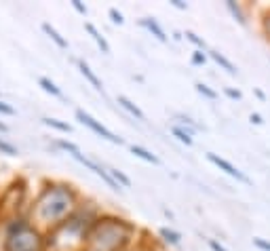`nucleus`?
I'll return each mask as SVG.
<instances>
[{
    "label": "nucleus",
    "instance_id": "1",
    "mask_svg": "<svg viewBox=\"0 0 270 251\" xmlns=\"http://www.w3.org/2000/svg\"><path fill=\"white\" fill-rule=\"evenodd\" d=\"M70 207H72V194H70V190L57 186V188H51L42 194L36 207V215L40 222L51 224V222L61 220L70 211Z\"/></svg>",
    "mask_w": 270,
    "mask_h": 251
},
{
    "label": "nucleus",
    "instance_id": "2",
    "mask_svg": "<svg viewBox=\"0 0 270 251\" xmlns=\"http://www.w3.org/2000/svg\"><path fill=\"white\" fill-rule=\"evenodd\" d=\"M127 234H129V228H127L125 224L106 220L104 224H99V226L95 228V232L91 234L89 249L91 251H114L127 241Z\"/></svg>",
    "mask_w": 270,
    "mask_h": 251
},
{
    "label": "nucleus",
    "instance_id": "3",
    "mask_svg": "<svg viewBox=\"0 0 270 251\" xmlns=\"http://www.w3.org/2000/svg\"><path fill=\"white\" fill-rule=\"evenodd\" d=\"M38 243L40 241H38V234L34 232V230L28 228V226H19L17 232L11 234L6 249L9 251H36Z\"/></svg>",
    "mask_w": 270,
    "mask_h": 251
},
{
    "label": "nucleus",
    "instance_id": "4",
    "mask_svg": "<svg viewBox=\"0 0 270 251\" xmlns=\"http://www.w3.org/2000/svg\"><path fill=\"white\" fill-rule=\"evenodd\" d=\"M76 118L80 120L82 125H87L91 131H95L99 135V137H104V139H108V141H112V144H123V139L120 137H116L112 131H108V129L104 127V125H99L97 120H95L91 114H87V112H82V110H76Z\"/></svg>",
    "mask_w": 270,
    "mask_h": 251
},
{
    "label": "nucleus",
    "instance_id": "5",
    "mask_svg": "<svg viewBox=\"0 0 270 251\" xmlns=\"http://www.w3.org/2000/svg\"><path fill=\"white\" fill-rule=\"evenodd\" d=\"M207 158H209V160H211V163H213L215 167H220L222 171H226L228 175H232V177H236V179H241V182L249 184V177L245 175V173H241V171L236 169V167H234L232 163H228L226 158H220V156H217V154H211V152L207 154Z\"/></svg>",
    "mask_w": 270,
    "mask_h": 251
},
{
    "label": "nucleus",
    "instance_id": "6",
    "mask_svg": "<svg viewBox=\"0 0 270 251\" xmlns=\"http://www.w3.org/2000/svg\"><path fill=\"white\" fill-rule=\"evenodd\" d=\"M118 104H120V106H123V108H125V110H129V112H131V114H133V116H135V118H137V120H146V116H144V112H141V110H139V108H137V106H135V104H133V101H129V99H127V97H125V95H118Z\"/></svg>",
    "mask_w": 270,
    "mask_h": 251
},
{
    "label": "nucleus",
    "instance_id": "7",
    "mask_svg": "<svg viewBox=\"0 0 270 251\" xmlns=\"http://www.w3.org/2000/svg\"><path fill=\"white\" fill-rule=\"evenodd\" d=\"M78 68H80V72H82V76H87V80H89V82H91V85H93L95 89H101V82H99V78H97V76H95V74H93V70H91V68H89V66H87V63H85V61H78Z\"/></svg>",
    "mask_w": 270,
    "mask_h": 251
},
{
    "label": "nucleus",
    "instance_id": "8",
    "mask_svg": "<svg viewBox=\"0 0 270 251\" xmlns=\"http://www.w3.org/2000/svg\"><path fill=\"white\" fill-rule=\"evenodd\" d=\"M85 28H87V32H89V34H91V36L95 38V42H97V44H99V47H101V51H104V53H110V47H108L106 38H104V36H101V34H99V32H97V30H95V25H91V23H87V25H85Z\"/></svg>",
    "mask_w": 270,
    "mask_h": 251
},
{
    "label": "nucleus",
    "instance_id": "9",
    "mask_svg": "<svg viewBox=\"0 0 270 251\" xmlns=\"http://www.w3.org/2000/svg\"><path fill=\"white\" fill-rule=\"evenodd\" d=\"M38 85H40V87H42V89H44V91H47V93L55 95V97H63V93H61L59 89L55 87V82H53V80H49V78H44V76H42V78L38 80Z\"/></svg>",
    "mask_w": 270,
    "mask_h": 251
},
{
    "label": "nucleus",
    "instance_id": "10",
    "mask_svg": "<svg viewBox=\"0 0 270 251\" xmlns=\"http://www.w3.org/2000/svg\"><path fill=\"white\" fill-rule=\"evenodd\" d=\"M131 152L135 154V156H139V158L148 160V163H154V165H158V158L154 156V154H150L148 150H144V148H141V146H131Z\"/></svg>",
    "mask_w": 270,
    "mask_h": 251
},
{
    "label": "nucleus",
    "instance_id": "11",
    "mask_svg": "<svg viewBox=\"0 0 270 251\" xmlns=\"http://www.w3.org/2000/svg\"><path fill=\"white\" fill-rule=\"evenodd\" d=\"M42 30L47 32V34H49L51 38H53V40H55V44H57V47H59V49H66V47H68V42L63 40V38H61L59 34H57V30H55V28H51L49 23H42Z\"/></svg>",
    "mask_w": 270,
    "mask_h": 251
},
{
    "label": "nucleus",
    "instance_id": "12",
    "mask_svg": "<svg viewBox=\"0 0 270 251\" xmlns=\"http://www.w3.org/2000/svg\"><path fill=\"white\" fill-rule=\"evenodd\" d=\"M144 25H146V28H148V30H150V32H152V34H154V36H156V38H158V40H167L165 32H163V30H160V25H158L156 21H154V19H144Z\"/></svg>",
    "mask_w": 270,
    "mask_h": 251
},
{
    "label": "nucleus",
    "instance_id": "13",
    "mask_svg": "<svg viewBox=\"0 0 270 251\" xmlns=\"http://www.w3.org/2000/svg\"><path fill=\"white\" fill-rule=\"evenodd\" d=\"M211 55H213V59H215L217 63H220V66H224V68H226L230 74H234V72H236V68H234L232 63H230V61H228V59H226V57H224L222 53H211Z\"/></svg>",
    "mask_w": 270,
    "mask_h": 251
},
{
    "label": "nucleus",
    "instance_id": "14",
    "mask_svg": "<svg viewBox=\"0 0 270 251\" xmlns=\"http://www.w3.org/2000/svg\"><path fill=\"white\" fill-rule=\"evenodd\" d=\"M44 125H49V127H55V129H59V131H72V127L66 125V123H59V120H55V118H44Z\"/></svg>",
    "mask_w": 270,
    "mask_h": 251
},
{
    "label": "nucleus",
    "instance_id": "15",
    "mask_svg": "<svg viewBox=\"0 0 270 251\" xmlns=\"http://www.w3.org/2000/svg\"><path fill=\"white\" fill-rule=\"evenodd\" d=\"M160 236H163L165 241L173 243V245H177V243H179V234H177V232H173V230H167V228H163V230H160Z\"/></svg>",
    "mask_w": 270,
    "mask_h": 251
},
{
    "label": "nucleus",
    "instance_id": "16",
    "mask_svg": "<svg viewBox=\"0 0 270 251\" xmlns=\"http://www.w3.org/2000/svg\"><path fill=\"white\" fill-rule=\"evenodd\" d=\"M173 135H177V139H179V141H184L186 146H190V144H192V137H190V135L184 131V129H179V127H173Z\"/></svg>",
    "mask_w": 270,
    "mask_h": 251
},
{
    "label": "nucleus",
    "instance_id": "17",
    "mask_svg": "<svg viewBox=\"0 0 270 251\" xmlns=\"http://www.w3.org/2000/svg\"><path fill=\"white\" fill-rule=\"evenodd\" d=\"M0 152H4V154H9V156H15L17 154V148L9 144V141H4V139H0Z\"/></svg>",
    "mask_w": 270,
    "mask_h": 251
},
{
    "label": "nucleus",
    "instance_id": "18",
    "mask_svg": "<svg viewBox=\"0 0 270 251\" xmlns=\"http://www.w3.org/2000/svg\"><path fill=\"white\" fill-rule=\"evenodd\" d=\"M196 89H198V93L207 95L209 99H215V97H217V93H215V91H211V89H209L207 85H203V82H198V85H196Z\"/></svg>",
    "mask_w": 270,
    "mask_h": 251
},
{
    "label": "nucleus",
    "instance_id": "19",
    "mask_svg": "<svg viewBox=\"0 0 270 251\" xmlns=\"http://www.w3.org/2000/svg\"><path fill=\"white\" fill-rule=\"evenodd\" d=\"M110 175L114 177V179H118V182H123L125 186H131V182H129V177H125L120 171H114V169H110Z\"/></svg>",
    "mask_w": 270,
    "mask_h": 251
},
{
    "label": "nucleus",
    "instance_id": "20",
    "mask_svg": "<svg viewBox=\"0 0 270 251\" xmlns=\"http://www.w3.org/2000/svg\"><path fill=\"white\" fill-rule=\"evenodd\" d=\"M0 114H9V116H13L15 114V110L9 106V104H4V101H0Z\"/></svg>",
    "mask_w": 270,
    "mask_h": 251
},
{
    "label": "nucleus",
    "instance_id": "21",
    "mask_svg": "<svg viewBox=\"0 0 270 251\" xmlns=\"http://www.w3.org/2000/svg\"><path fill=\"white\" fill-rule=\"evenodd\" d=\"M110 17H112L116 23H123V21H125V19H123V15H120V13H118L116 9H110Z\"/></svg>",
    "mask_w": 270,
    "mask_h": 251
},
{
    "label": "nucleus",
    "instance_id": "22",
    "mask_svg": "<svg viewBox=\"0 0 270 251\" xmlns=\"http://www.w3.org/2000/svg\"><path fill=\"white\" fill-rule=\"evenodd\" d=\"M253 243H255V245H258L262 251H270V243H266L264 239H255Z\"/></svg>",
    "mask_w": 270,
    "mask_h": 251
},
{
    "label": "nucleus",
    "instance_id": "23",
    "mask_svg": "<svg viewBox=\"0 0 270 251\" xmlns=\"http://www.w3.org/2000/svg\"><path fill=\"white\" fill-rule=\"evenodd\" d=\"M228 9L232 11L236 17H239V21H245V19H243V15H241V11H239V6H234V2H228Z\"/></svg>",
    "mask_w": 270,
    "mask_h": 251
},
{
    "label": "nucleus",
    "instance_id": "24",
    "mask_svg": "<svg viewBox=\"0 0 270 251\" xmlns=\"http://www.w3.org/2000/svg\"><path fill=\"white\" fill-rule=\"evenodd\" d=\"M186 36H188V38H190V40L194 42V44H198V47H205V42L201 40V38H196L194 34H192V32H186Z\"/></svg>",
    "mask_w": 270,
    "mask_h": 251
},
{
    "label": "nucleus",
    "instance_id": "25",
    "mask_svg": "<svg viewBox=\"0 0 270 251\" xmlns=\"http://www.w3.org/2000/svg\"><path fill=\"white\" fill-rule=\"evenodd\" d=\"M72 4H74V9H76V11H78V13H82V15H85V13H87V6H82V4L78 2V0H74Z\"/></svg>",
    "mask_w": 270,
    "mask_h": 251
},
{
    "label": "nucleus",
    "instance_id": "26",
    "mask_svg": "<svg viewBox=\"0 0 270 251\" xmlns=\"http://www.w3.org/2000/svg\"><path fill=\"white\" fill-rule=\"evenodd\" d=\"M209 245H211V249H213V251H226L220 245V243H215V241H209Z\"/></svg>",
    "mask_w": 270,
    "mask_h": 251
},
{
    "label": "nucleus",
    "instance_id": "27",
    "mask_svg": "<svg viewBox=\"0 0 270 251\" xmlns=\"http://www.w3.org/2000/svg\"><path fill=\"white\" fill-rule=\"evenodd\" d=\"M226 93L230 95V97H236V99H239V97H241V93H239V91H232V89H228V91H226Z\"/></svg>",
    "mask_w": 270,
    "mask_h": 251
},
{
    "label": "nucleus",
    "instance_id": "28",
    "mask_svg": "<svg viewBox=\"0 0 270 251\" xmlns=\"http://www.w3.org/2000/svg\"><path fill=\"white\" fill-rule=\"evenodd\" d=\"M203 61H205V55L196 53V55H194V63H203Z\"/></svg>",
    "mask_w": 270,
    "mask_h": 251
},
{
    "label": "nucleus",
    "instance_id": "29",
    "mask_svg": "<svg viewBox=\"0 0 270 251\" xmlns=\"http://www.w3.org/2000/svg\"><path fill=\"white\" fill-rule=\"evenodd\" d=\"M251 120H253L255 125H262V118L258 116V114H251Z\"/></svg>",
    "mask_w": 270,
    "mask_h": 251
},
{
    "label": "nucleus",
    "instance_id": "30",
    "mask_svg": "<svg viewBox=\"0 0 270 251\" xmlns=\"http://www.w3.org/2000/svg\"><path fill=\"white\" fill-rule=\"evenodd\" d=\"M173 4H175L177 9H186V4H184V2H179V0H173Z\"/></svg>",
    "mask_w": 270,
    "mask_h": 251
},
{
    "label": "nucleus",
    "instance_id": "31",
    "mask_svg": "<svg viewBox=\"0 0 270 251\" xmlns=\"http://www.w3.org/2000/svg\"><path fill=\"white\" fill-rule=\"evenodd\" d=\"M266 32H268V34H270V15L266 17Z\"/></svg>",
    "mask_w": 270,
    "mask_h": 251
},
{
    "label": "nucleus",
    "instance_id": "32",
    "mask_svg": "<svg viewBox=\"0 0 270 251\" xmlns=\"http://www.w3.org/2000/svg\"><path fill=\"white\" fill-rule=\"evenodd\" d=\"M0 131H9V127H6V125H2V123H0Z\"/></svg>",
    "mask_w": 270,
    "mask_h": 251
}]
</instances>
